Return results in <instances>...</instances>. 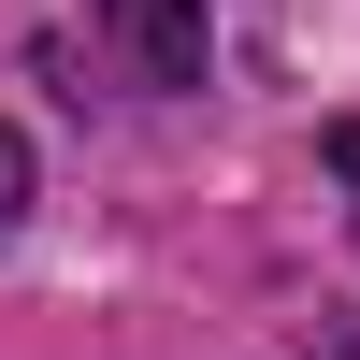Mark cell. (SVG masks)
<instances>
[{
	"label": "cell",
	"mask_w": 360,
	"mask_h": 360,
	"mask_svg": "<svg viewBox=\"0 0 360 360\" xmlns=\"http://www.w3.org/2000/svg\"><path fill=\"white\" fill-rule=\"evenodd\" d=\"M101 15H115V44H130V72H144V86H202V72H217L202 0H101Z\"/></svg>",
	"instance_id": "1"
},
{
	"label": "cell",
	"mask_w": 360,
	"mask_h": 360,
	"mask_svg": "<svg viewBox=\"0 0 360 360\" xmlns=\"http://www.w3.org/2000/svg\"><path fill=\"white\" fill-rule=\"evenodd\" d=\"M317 159H332V188H360V115H332V130H317Z\"/></svg>",
	"instance_id": "2"
},
{
	"label": "cell",
	"mask_w": 360,
	"mask_h": 360,
	"mask_svg": "<svg viewBox=\"0 0 360 360\" xmlns=\"http://www.w3.org/2000/svg\"><path fill=\"white\" fill-rule=\"evenodd\" d=\"M0 217H29V144L0 130Z\"/></svg>",
	"instance_id": "3"
}]
</instances>
